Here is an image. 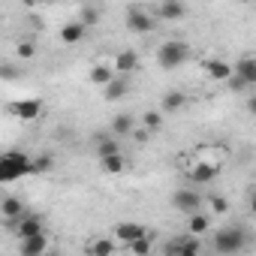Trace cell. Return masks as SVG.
<instances>
[{
    "label": "cell",
    "mask_w": 256,
    "mask_h": 256,
    "mask_svg": "<svg viewBox=\"0 0 256 256\" xmlns=\"http://www.w3.org/2000/svg\"><path fill=\"white\" fill-rule=\"evenodd\" d=\"M30 175V154L24 151H4L0 154V184H12Z\"/></svg>",
    "instance_id": "1"
},
{
    "label": "cell",
    "mask_w": 256,
    "mask_h": 256,
    "mask_svg": "<svg viewBox=\"0 0 256 256\" xmlns=\"http://www.w3.org/2000/svg\"><path fill=\"white\" fill-rule=\"evenodd\" d=\"M190 58H193V48H190L184 40H166V42L157 48V64H160L163 70H178V66H184Z\"/></svg>",
    "instance_id": "2"
},
{
    "label": "cell",
    "mask_w": 256,
    "mask_h": 256,
    "mask_svg": "<svg viewBox=\"0 0 256 256\" xmlns=\"http://www.w3.org/2000/svg\"><path fill=\"white\" fill-rule=\"evenodd\" d=\"M211 247L223 256H235L247 247V232L241 226H226V229H217L214 238H211Z\"/></svg>",
    "instance_id": "3"
},
{
    "label": "cell",
    "mask_w": 256,
    "mask_h": 256,
    "mask_svg": "<svg viewBox=\"0 0 256 256\" xmlns=\"http://www.w3.org/2000/svg\"><path fill=\"white\" fill-rule=\"evenodd\" d=\"M181 160H184V178L193 181V184H211L220 175L217 166H211V163H205L199 157H181Z\"/></svg>",
    "instance_id": "4"
},
{
    "label": "cell",
    "mask_w": 256,
    "mask_h": 256,
    "mask_svg": "<svg viewBox=\"0 0 256 256\" xmlns=\"http://www.w3.org/2000/svg\"><path fill=\"white\" fill-rule=\"evenodd\" d=\"M126 30L130 34H154L157 30V18H154V12H148V10H142V6H130L126 10Z\"/></svg>",
    "instance_id": "5"
},
{
    "label": "cell",
    "mask_w": 256,
    "mask_h": 256,
    "mask_svg": "<svg viewBox=\"0 0 256 256\" xmlns=\"http://www.w3.org/2000/svg\"><path fill=\"white\" fill-rule=\"evenodd\" d=\"M12 235H16V241H22V238H28V235H36V232H46V220L40 217V214H30V211H24L12 226Z\"/></svg>",
    "instance_id": "6"
},
{
    "label": "cell",
    "mask_w": 256,
    "mask_h": 256,
    "mask_svg": "<svg viewBox=\"0 0 256 256\" xmlns=\"http://www.w3.org/2000/svg\"><path fill=\"white\" fill-rule=\"evenodd\" d=\"M172 208H178L181 214H193L202 208V193H196L193 187H178L172 193Z\"/></svg>",
    "instance_id": "7"
},
{
    "label": "cell",
    "mask_w": 256,
    "mask_h": 256,
    "mask_svg": "<svg viewBox=\"0 0 256 256\" xmlns=\"http://www.w3.org/2000/svg\"><path fill=\"white\" fill-rule=\"evenodd\" d=\"M154 18L157 22H169V24L184 22L187 18V4L184 0H160V6L154 10Z\"/></svg>",
    "instance_id": "8"
},
{
    "label": "cell",
    "mask_w": 256,
    "mask_h": 256,
    "mask_svg": "<svg viewBox=\"0 0 256 256\" xmlns=\"http://www.w3.org/2000/svg\"><path fill=\"white\" fill-rule=\"evenodd\" d=\"M10 114L12 118H18V120H36L40 114H42V100H12L10 106Z\"/></svg>",
    "instance_id": "9"
},
{
    "label": "cell",
    "mask_w": 256,
    "mask_h": 256,
    "mask_svg": "<svg viewBox=\"0 0 256 256\" xmlns=\"http://www.w3.org/2000/svg\"><path fill=\"white\" fill-rule=\"evenodd\" d=\"M28 211V205L18 199V196H6L4 202H0V223H6V226H12L22 214Z\"/></svg>",
    "instance_id": "10"
},
{
    "label": "cell",
    "mask_w": 256,
    "mask_h": 256,
    "mask_svg": "<svg viewBox=\"0 0 256 256\" xmlns=\"http://www.w3.org/2000/svg\"><path fill=\"white\" fill-rule=\"evenodd\" d=\"M130 94V76H120V72H114L112 76V82L108 84H102V96L108 100V102H118L120 96H126Z\"/></svg>",
    "instance_id": "11"
},
{
    "label": "cell",
    "mask_w": 256,
    "mask_h": 256,
    "mask_svg": "<svg viewBox=\"0 0 256 256\" xmlns=\"http://www.w3.org/2000/svg\"><path fill=\"white\" fill-rule=\"evenodd\" d=\"M18 253H24V256H42V253H48V235L36 232V235L22 238L18 241Z\"/></svg>",
    "instance_id": "12"
},
{
    "label": "cell",
    "mask_w": 256,
    "mask_h": 256,
    "mask_svg": "<svg viewBox=\"0 0 256 256\" xmlns=\"http://www.w3.org/2000/svg\"><path fill=\"white\" fill-rule=\"evenodd\" d=\"M112 66H114V72H120V76H133V72L139 70V54H136L133 48H124V52L114 54Z\"/></svg>",
    "instance_id": "13"
},
{
    "label": "cell",
    "mask_w": 256,
    "mask_h": 256,
    "mask_svg": "<svg viewBox=\"0 0 256 256\" xmlns=\"http://www.w3.org/2000/svg\"><path fill=\"white\" fill-rule=\"evenodd\" d=\"M202 250V244L196 241V235H190V232H184V235H178V238H172L166 247H163V253H199Z\"/></svg>",
    "instance_id": "14"
},
{
    "label": "cell",
    "mask_w": 256,
    "mask_h": 256,
    "mask_svg": "<svg viewBox=\"0 0 256 256\" xmlns=\"http://www.w3.org/2000/svg\"><path fill=\"white\" fill-rule=\"evenodd\" d=\"M202 70H205V76H208L211 82H220V84L232 76V64H226V60H220V58H208V60L202 64Z\"/></svg>",
    "instance_id": "15"
},
{
    "label": "cell",
    "mask_w": 256,
    "mask_h": 256,
    "mask_svg": "<svg viewBox=\"0 0 256 256\" xmlns=\"http://www.w3.org/2000/svg\"><path fill=\"white\" fill-rule=\"evenodd\" d=\"M190 106V96L184 94V90H169L166 96H163V102H160V112L163 114H178V112H184Z\"/></svg>",
    "instance_id": "16"
},
{
    "label": "cell",
    "mask_w": 256,
    "mask_h": 256,
    "mask_svg": "<svg viewBox=\"0 0 256 256\" xmlns=\"http://www.w3.org/2000/svg\"><path fill=\"white\" fill-rule=\"evenodd\" d=\"M193 157H199V160H205V163H211V166L223 169V163H226L229 151H226L223 145H202V148H196V154H193Z\"/></svg>",
    "instance_id": "17"
},
{
    "label": "cell",
    "mask_w": 256,
    "mask_h": 256,
    "mask_svg": "<svg viewBox=\"0 0 256 256\" xmlns=\"http://www.w3.org/2000/svg\"><path fill=\"white\" fill-rule=\"evenodd\" d=\"M232 72L241 76V78L253 88V84H256V58H253V54H241V58L232 64Z\"/></svg>",
    "instance_id": "18"
},
{
    "label": "cell",
    "mask_w": 256,
    "mask_h": 256,
    "mask_svg": "<svg viewBox=\"0 0 256 256\" xmlns=\"http://www.w3.org/2000/svg\"><path fill=\"white\" fill-rule=\"evenodd\" d=\"M133 126H136V118H133V114H126V112H120V114L112 118L108 133H112L114 139H124V136H130V133H133Z\"/></svg>",
    "instance_id": "19"
},
{
    "label": "cell",
    "mask_w": 256,
    "mask_h": 256,
    "mask_svg": "<svg viewBox=\"0 0 256 256\" xmlns=\"http://www.w3.org/2000/svg\"><path fill=\"white\" fill-rule=\"evenodd\" d=\"M187 217H190V220H187V232H190V235H196V238H199V235H205V232L211 229V220H214V217H211L208 211H202V208H199V211H193V214H187Z\"/></svg>",
    "instance_id": "20"
},
{
    "label": "cell",
    "mask_w": 256,
    "mask_h": 256,
    "mask_svg": "<svg viewBox=\"0 0 256 256\" xmlns=\"http://www.w3.org/2000/svg\"><path fill=\"white\" fill-rule=\"evenodd\" d=\"M112 232H114V238H118L120 244H130V241H136L139 235H145L148 229H145L142 223H118Z\"/></svg>",
    "instance_id": "21"
},
{
    "label": "cell",
    "mask_w": 256,
    "mask_h": 256,
    "mask_svg": "<svg viewBox=\"0 0 256 256\" xmlns=\"http://www.w3.org/2000/svg\"><path fill=\"white\" fill-rule=\"evenodd\" d=\"M100 169L106 175H124L126 172V157L118 151V154H108V157H100Z\"/></svg>",
    "instance_id": "22"
},
{
    "label": "cell",
    "mask_w": 256,
    "mask_h": 256,
    "mask_svg": "<svg viewBox=\"0 0 256 256\" xmlns=\"http://www.w3.org/2000/svg\"><path fill=\"white\" fill-rule=\"evenodd\" d=\"M84 34H88V28H84L82 22H70V24L60 28V40H64V46H76V42H82Z\"/></svg>",
    "instance_id": "23"
},
{
    "label": "cell",
    "mask_w": 256,
    "mask_h": 256,
    "mask_svg": "<svg viewBox=\"0 0 256 256\" xmlns=\"http://www.w3.org/2000/svg\"><path fill=\"white\" fill-rule=\"evenodd\" d=\"M112 76H114V66H112V64H94L90 72H88V82L96 84V88H102V84L112 82Z\"/></svg>",
    "instance_id": "24"
},
{
    "label": "cell",
    "mask_w": 256,
    "mask_h": 256,
    "mask_svg": "<svg viewBox=\"0 0 256 256\" xmlns=\"http://www.w3.org/2000/svg\"><path fill=\"white\" fill-rule=\"evenodd\" d=\"M163 124H166V114H163V112H157V108L142 112V126H145L148 133H160V130H163Z\"/></svg>",
    "instance_id": "25"
},
{
    "label": "cell",
    "mask_w": 256,
    "mask_h": 256,
    "mask_svg": "<svg viewBox=\"0 0 256 256\" xmlns=\"http://www.w3.org/2000/svg\"><path fill=\"white\" fill-rule=\"evenodd\" d=\"M126 250H130V253H139V256H145V253H151L154 250V232L148 229L145 235H139L136 241H130V244H124Z\"/></svg>",
    "instance_id": "26"
},
{
    "label": "cell",
    "mask_w": 256,
    "mask_h": 256,
    "mask_svg": "<svg viewBox=\"0 0 256 256\" xmlns=\"http://www.w3.org/2000/svg\"><path fill=\"white\" fill-rule=\"evenodd\" d=\"M84 250H88V253H96V256H108V253L118 250V244H114L112 238H94V241L84 244Z\"/></svg>",
    "instance_id": "27"
},
{
    "label": "cell",
    "mask_w": 256,
    "mask_h": 256,
    "mask_svg": "<svg viewBox=\"0 0 256 256\" xmlns=\"http://www.w3.org/2000/svg\"><path fill=\"white\" fill-rule=\"evenodd\" d=\"M54 169V157L52 154H36V157H30V175H46V172H52Z\"/></svg>",
    "instance_id": "28"
},
{
    "label": "cell",
    "mask_w": 256,
    "mask_h": 256,
    "mask_svg": "<svg viewBox=\"0 0 256 256\" xmlns=\"http://www.w3.org/2000/svg\"><path fill=\"white\" fill-rule=\"evenodd\" d=\"M202 205H208V214H211V217H214V214H226V211H229V202H226L223 196H217V193L202 196Z\"/></svg>",
    "instance_id": "29"
},
{
    "label": "cell",
    "mask_w": 256,
    "mask_h": 256,
    "mask_svg": "<svg viewBox=\"0 0 256 256\" xmlns=\"http://www.w3.org/2000/svg\"><path fill=\"white\" fill-rule=\"evenodd\" d=\"M16 58H18V60H30V58H36V42H34V40H22V42H16Z\"/></svg>",
    "instance_id": "30"
},
{
    "label": "cell",
    "mask_w": 256,
    "mask_h": 256,
    "mask_svg": "<svg viewBox=\"0 0 256 256\" xmlns=\"http://www.w3.org/2000/svg\"><path fill=\"white\" fill-rule=\"evenodd\" d=\"M0 78L4 82H18L22 78V66H16L10 60H0Z\"/></svg>",
    "instance_id": "31"
},
{
    "label": "cell",
    "mask_w": 256,
    "mask_h": 256,
    "mask_svg": "<svg viewBox=\"0 0 256 256\" xmlns=\"http://www.w3.org/2000/svg\"><path fill=\"white\" fill-rule=\"evenodd\" d=\"M78 22H82L84 28H94V24L100 22V10H96V6H88V4H84V10H82V18H78Z\"/></svg>",
    "instance_id": "32"
},
{
    "label": "cell",
    "mask_w": 256,
    "mask_h": 256,
    "mask_svg": "<svg viewBox=\"0 0 256 256\" xmlns=\"http://www.w3.org/2000/svg\"><path fill=\"white\" fill-rule=\"evenodd\" d=\"M223 84H229V90H232V94H244V90L250 88V84H247V82H244L241 76H235V72H232V76H229V78H226Z\"/></svg>",
    "instance_id": "33"
},
{
    "label": "cell",
    "mask_w": 256,
    "mask_h": 256,
    "mask_svg": "<svg viewBox=\"0 0 256 256\" xmlns=\"http://www.w3.org/2000/svg\"><path fill=\"white\" fill-rule=\"evenodd\" d=\"M130 136H133L136 142H148V139H151L154 133H148V130H145V126H139V130H136V126H133V133H130Z\"/></svg>",
    "instance_id": "34"
},
{
    "label": "cell",
    "mask_w": 256,
    "mask_h": 256,
    "mask_svg": "<svg viewBox=\"0 0 256 256\" xmlns=\"http://www.w3.org/2000/svg\"><path fill=\"white\" fill-rule=\"evenodd\" d=\"M34 4H36V6H42V4H48V0H34Z\"/></svg>",
    "instance_id": "35"
},
{
    "label": "cell",
    "mask_w": 256,
    "mask_h": 256,
    "mask_svg": "<svg viewBox=\"0 0 256 256\" xmlns=\"http://www.w3.org/2000/svg\"><path fill=\"white\" fill-rule=\"evenodd\" d=\"M241 4H250V0H241Z\"/></svg>",
    "instance_id": "36"
},
{
    "label": "cell",
    "mask_w": 256,
    "mask_h": 256,
    "mask_svg": "<svg viewBox=\"0 0 256 256\" xmlns=\"http://www.w3.org/2000/svg\"><path fill=\"white\" fill-rule=\"evenodd\" d=\"M84 4H88V0H84Z\"/></svg>",
    "instance_id": "37"
}]
</instances>
